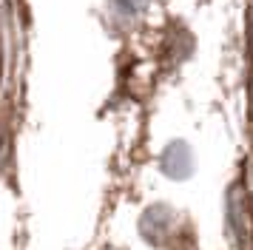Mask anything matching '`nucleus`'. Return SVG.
Masks as SVG:
<instances>
[{
    "instance_id": "1",
    "label": "nucleus",
    "mask_w": 253,
    "mask_h": 250,
    "mask_svg": "<svg viewBox=\"0 0 253 250\" xmlns=\"http://www.w3.org/2000/svg\"><path fill=\"white\" fill-rule=\"evenodd\" d=\"M196 168V157H194V148L188 145L185 139H171L168 145L162 148L160 154V170L168 176V179L182 182L188 179Z\"/></svg>"
}]
</instances>
